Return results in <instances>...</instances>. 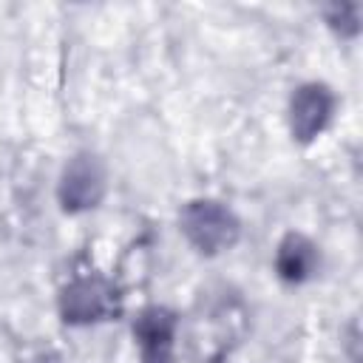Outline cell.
<instances>
[{"mask_svg":"<svg viewBox=\"0 0 363 363\" xmlns=\"http://www.w3.org/2000/svg\"><path fill=\"white\" fill-rule=\"evenodd\" d=\"M182 233L199 252L216 255L238 241V218L213 199H196L182 210Z\"/></svg>","mask_w":363,"mask_h":363,"instance_id":"1","label":"cell"},{"mask_svg":"<svg viewBox=\"0 0 363 363\" xmlns=\"http://www.w3.org/2000/svg\"><path fill=\"white\" fill-rule=\"evenodd\" d=\"M60 309L68 323H94V320L113 318L119 312V295L113 284H108L105 278L85 275L71 281L62 289Z\"/></svg>","mask_w":363,"mask_h":363,"instance_id":"2","label":"cell"},{"mask_svg":"<svg viewBox=\"0 0 363 363\" xmlns=\"http://www.w3.org/2000/svg\"><path fill=\"white\" fill-rule=\"evenodd\" d=\"M102 190H105V176L99 162L88 153H79L77 159H71V164L60 179V204L68 213H79V210L96 207L102 199Z\"/></svg>","mask_w":363,"mask_h":363,"instance_id":"3","label":"cell"},{"mask_svg":"<svg viewBox=\"0 0 363 363\" xmlns=\"http://www.w3.org/2000/svg\"><path fill=\"white\" fill-rule=\"evenodd\" d=\"M133 337L142 352V363H173L176 315L164 306L145 309L133 323Z\"/></svg>","mask_w":363,"mask_h":363,"instance_id":"4","label":"cell"},{"mask_svg":"<svg viewBox=\"0 0 363 363\" xmlns=\"http://www.w3.org/2000/svg\"><path fill=\"white\" fill-rule=\"evenodd\" d=\"M332 105H335V99H332L326 85H318V82L301 85L292 94V105H289L292 136L301 142L315 139L326 128V122L332 116Z\"/></svg>","mask_w":363,"mask_h":363,"instance_id":"5","label":"cell"},{"mask_svg":"<svg viewBox=\"0 0 363 363\" xmlns=\"http://www.w3.org/2000/svg\"><path fill=\"white\" fill-rule=\"evenodd\" d=\"M318 267V252L315 244L298 233H289L281 244H278V255H275V269L284 281L289 284H301L306 281Z\"/></svg>","mask_w":363,"mask_h":363,"instance_id":"6","label":"cell"},{"mask_svg":"<svg viewBox=\"0 0 363 363\" xmlns=\"http://www.w3.org/2000/svg\"><path fill=\"white\" fill-rule=\"evenodd\" d=\"M357 14H360V9L357 6H349V3H340V6H329L326 9V20H329V26L335 28V31H340V34H357Z\"/></svg>","mask_w":363,"mask_h":363,"instance_id":"7","label":"cell"},{"mask_svg":"<svg viewBox=\"0 0 363 363\" xmlns=\"http://www.w3.org/2000/svg\"><path fill=\"white\" fill-rule=\"evenodd\" d=\"M34 363H60V360H57L54 354H43V357H37Z\"/></svg>","mask_w":363,"mask_h":363,"instance_id":"8","label":"cell"}]
</instances>
